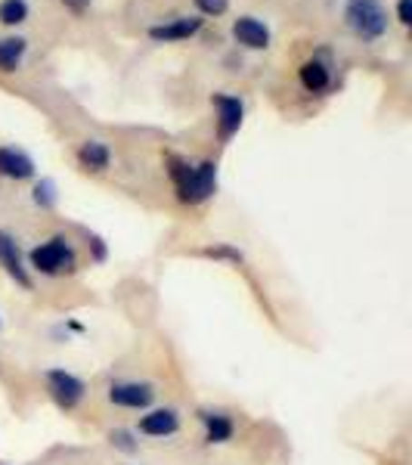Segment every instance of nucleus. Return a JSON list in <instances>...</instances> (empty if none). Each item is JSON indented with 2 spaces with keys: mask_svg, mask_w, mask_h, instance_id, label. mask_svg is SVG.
<instances>
[{
  "mask_svg": "<svg viewBox=\"0 0 412 465\" xmlns=\"http://www.w3.org/2000/svg\"><path fill=\"white\" fill-rule=\"evenodd\" d=\"M28 267L37 270L41 276H72L78 273V252L65 236H50L47 242L34 245L28 252Z\"/></svg>",
  "mask_w": 412,
  "mask_h": 465,
  "instance_id": "nucleus-1",
  "label": "nucleus"
},
{
  "mask_svg": "<svg viewBox=\"0 0 412 465\" xmlns=\"http://www.w3.org/2000/svg\"><path fill=\"white\" fill-rule=\"evenodd\" d=\"M344 22L363 41H378L387 32V10L381 6V0H348Z\"/></svg>",
  "mask_w": 412,
  "mask_h": 465,
  "instance_id": "nucleus-2",
  "label": "nucleus"
},
{
  "mask_svg": "<svg viewBox=\"0 0 412 465\" xmlns=\"http://www.w3.org/2000/svg\"><path fill=\"white\" fill-rule=\"evenodd\" d=\"M44 385H47L50 401H54L63 412L78 410L81 403H84V397H87L84 379H78L74 372L63 370V366H54V370L44 372Z\"/></svg>",
  "mask_w": 412,
  "mask_h": 465,
  "instance_id": "nucleus-3",
  "label": "nucleus"
},
{
  "mask_svg": "<svg viewBox=\"0 0 412 465\" xmlns=\"http://www.w3.org/2000/svg\"><path fill=\"white\" fill-rule=\"evenodd\" d=\"M155 385L152 381H137V379H122V381H112L109 385V403L122 410H149L155 403Z\"/></svg>",
  "mask_w": 412,
  "mask_h": 465,
  "instance_id": "nucleus-4",
  "label": "nucleus"
},
{
  "mask_svg": "<svg viewBox=\"0 0 412 465\" xmlns=\"http://www.w3.org/2000/svg\"><path fill=\"white\" fill-rule=\"evenodd\" d=\"M0 267H4V273L10 276L16 286L32 289V273H28L25 254H22L16 236L6 230H0Z\"/></svg>",
  "mask_w": 412,
  "mask_h": 465,
  "instance_id": "nucleus-5",
  "label": "nucleus"
},
{
  "mask_svg": "<svg viewBox=\"0 0 412 465\" xmlns=\"http://www.w3.org/2000/svg\"><path fill=\"white\" fill-rule=\"evenodd\" d=\"M214 109H217V137L227 143L239 134L242 127V118H245V106L239 96H230V94H214Z\"/></svg>",
  "mask_w": 412,
  "mask_h": 465,
  "instance_id": "nucleus-6",
  "label": "nucleus"
},
{
  "mask_svg": "<svg viewBox=\"0 0 412 465\" xmlns=\"http://www.w3.org/2000/svg\"><path fill=\"white\" fill-rule=\"evenodd\" d=\"M214 193H217V164L211 159L192 164V177H190V186H186L183 205H201V202H208Z\"/></svg>",
  "mask_w": 412,
  "mask_h": 465,
  "instance_id": "nucleus-7",
  "label": "nucleus"
},
{
  "mask_svg": "<svg viewBox=\"0 0 412 465\" xmlns=\"http://www.w3.org/2000/svg\"><path fill=\"white\" fill-rule=\"evenodd\" d=\"M137 431L146 434V438H174L180 431V412L174 407H149L140 416Z\"/></svg>",
  "mask_w": 412,
  "mask_h": 465,
  "instance_id": "nucleus-8",
  "label": "nucleus"
},
{
  "mask_svg": "<svg viewBox=\"0 0 412 465\" xmlns=\"http://www.w3.org/2000/svg\"><path fill=\"white\" fill-rule=\"evenodd\" d=\"M199 422H201V429H205V440L211 447L214 444H227V440H233V434H236L233 416H230V412H223V410H211V407L199 410Z\"/></svg>",
  "mask_w": 412,
  "mask_h": 465,
  "instance_id": "nucleus-9",
  "label": "nucleus"
},
{
  "mask_svg": "<svg viewBox=\"0 0 412 465\" xmlns=\"http://www.w3.org/2000/svg\"><path fill=\"white\" fill-rule=\"evenodd\" d=\"M0 177L10 180H32L34 177V162L32 155H25L16 146H0Z\"/></svg>",
  "mask_w": 412,
  "mask_h": 465,
  "instance_id": "nucleus-10",
  "label": "nucleus"
},
{
  "mask_svg": "<svg viewBox=\"0 0 412 465\" xmlns=\"http://www.w3.org/2000/svg\"><path fill=\"white\" fill-rule=\"evenodd\" d=\"M233 37H236L239 44H242V47H249V50L270 47V28L260 19H254V16L236 19L233 22Z\"/></svg>",
  "mask_w": 412,
  "mask_h": 465,
  "instance_id": "nucleus-11",
  "label": "nucleus"
},
{
  "mask_svg": "<svg viewBox=\"0 0 412 465\" xmlns=\"http://www.w3.org/2000/svg\"><path fill=\"white\" fill-rule=\"evenodd\" d=\"M201 22L205 19H199V16H180V19L164 22V25H152L149 28V37H152V41H183V37H192L199 32Z\"/></svg>",
  "mask_w": 412,
  "mask_h": 465,
  "instance_id": "nucleus-12",
  "label": "nucleus"
},
{
  "mask_svg": "<svg viewBox=\"0 0 412 465\" xmlns=\"http://www.w3.org/2000/svg\"><path fill=\"white\" fill-rule=\"evenodd\" d=\"M78 162L84 171H93V174H103V171L109 168L112 162V153L106 143H100V140H87V143H81L78 149Z\"/></svg>",
  "mask_w": 412,
  "mask_h": 465,
  "instance_id": "nucleus-13",
  "label": "nucleus"
},
{
  "mask_svg": "<svg viewBox=\"0 0 412 465\" xmlns=\"http://www.w3.org/2000/svg\"><path fill=\"white\" fill-rule=\"evenodd\" d=\"M298 78H301L304 90H310V94H323V90L329 87V69L319 59H307V63L298 69Z\"/></svg>",
  "mask_w": 412,
  "mask_h": 465,
  "instance_id": "nucleus-14",
  "label": "nucleus"
},
{
  "mask_svg": "<svg viewBox=\"0 0 412 465\" xmlns=\"http://www.w3.org/2000/svg\"><path fill=\"white\" fill-rule=\"evenodd\" d=\"M28 44L22 37H0V72H16Z\"/></svg>",
  "mask_w": 412,
  "mask_h": 465,
  "instance_id": "nucleus-15",
  "label": "nucleus"
},
{
  "mask_svg": "<svg viewBox=\"0 0 412 465\" xmlns=\"http://www.w3.org/2000/svg\"><path fill=\"white\" fill-rule=\"evenodd\" d=\"M32 199H34V205H37V208H44V212H50V208H56V202H59L56 183H54V180H50V177L37 180V183H34V193H32Z\"/></svg>",
  "mask_w": 412,
  "mask_h": 465,
  "instance_id": "nucleus-16",
  "label": "nucleus"
},
{
  "mask_svg": "<svg viewBox=\"0 0 412 465\" xmlns=\"http://www.w3.org/2000/svg\"><path fill=\"white\" fill-rule=\"evenodd\" d=\"M28 19V4L25 0H4L0 4V22L4 25H19V22Z\"/></svg>",
  "mask_w": 412,
  "mask_h": 465,
  "instance_id": "nucleus-17",
  "label": "nucleus"
},
{
  "mask_svg": "<svg viewBox=\"0 0 412 465\" xmlns=\"http://www.w3.org/2000/svg\"><path fill=\"white\" fill-rule=\"evenodd\" d=\"M109 440H112V447H115L118 453H124V456L140 453V440H137V434L127 431V429H112V431H109Z\"/></svg>",
  "mask_w": 412,
  "mask_h": 465,
  "instance_id": "nucleus-18",
  "label": "nucleus"
},
{
  "mask_svg": "<svg viewBox=\"0 0 412 465\" xmlns=\"http://www.w3.org/2000/svg\"><path fill=\"white\" fill-rule=\"evenodd\" d=\"M199 254H205V258H214V261H233V264H242L245 254L233 249V245L221 242V245H208V249H201Z\"/></svg>",
  "mask_w": 412,
  "mask_h": 465,
  "instance_id": "nucleus-19",
  "label": "nucleus"
},
{
  "mask_svg": "<svg viewBox=\"0 0 412 465\" xmlns=\"http://www.w3.org/2000/svg\"><path fill=\"white\" fill-rule=\"evenodd\" d=\"M196 6L205 16H223L230 10V0H196Z\"/></svg>",
  "mask_w": 412,
  "mask_h": 465,
  "instance_id": "nucleus-20",
  "label": "nucleus"
},
{
  "mask_svg": "<svg viewBox=\"0 0 412 465\" xmlns=\"http://www.w3.org/2000/svg\"><path fill=\"white\" fill-rule=\"evenodd\" d=\"M90 249H93V261H96V264H103V261L109 258V252H106V245H103L100 236H90Z\"/></svg>",
  "mask_w": 412,
  "mask_h": 465,
  "instance_id": "nucleus-21",
  "label": "nucleus"
},
{
  "mask_svg": "<svg viewBox=\"0 0 412 465\" xmlns=\"http://www.w3.org/2000/svg\"><path fill=\"white\" fill-rule=\"evenodd\" d=\"M397 19H400L403 25H409L412 22V0H400V4H397Z\"/></svg>",
  "mask_w": 412,
  "mask_h": 465,
  "instance_id": "nucleus-22",
  "label": "nucleus"
},
{
  "mask_svg": "<svg viewBox=\"0 0 412 465\" xmlns=\"http://www.w3.org/2000/svg\"><path fill=\"white\" fill-rule=\"evenodd\" d=\"M65 6L74 13V16H81V13H87V6H90V0H63Z\"/></svg>",
  "mask_w": 412,
  "mask_h": 465,
  "instance_id": "nucleus-23",
  "label": "nucleus"
},
{
  "mask_svg": "<svg viewBox=\"0 0 412 465\" xmlns=\"http://www.w3.org/2000/svg\"><path fill=\"white\" fill-rule=\"evenodd\" d=\"M0 465H6V462H0Z\"/></svg>",
  "mask_w": 412,
  "mask_h": 465,
  "instance_id": "nucleus-24",
  "label": "nucleus"
}]
</instances>
